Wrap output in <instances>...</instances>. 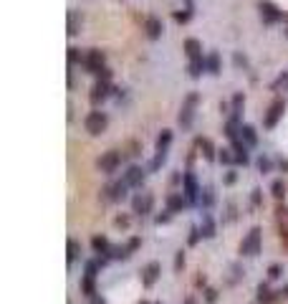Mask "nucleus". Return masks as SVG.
I'll list each match as a JSON object with an SVG mask.
<instances>
[{
    "instance_id": "nucleus-1",
    "label": "nucleus",
    "mask_w": 288,
    "mask_h": 304,
    "mask_svg": "<svg viewBox=\"0 0 288 304\" xmlns=\"http://www.w3.org/2000/svg\"><path fill=\"white\" fill-rule=\"evenodd\" d=\"M200 193H203V188L197 185L195 175H192V172H185V175H182V195L187 198V203L197 205V203H200Z\"/></svg>"
},
{
    "instance_id": "nucleus-2",
    "label": "nucleus",
    "mask_w": 288,
    "mask_h": 304,
    "mask_svg": "<svg viewBox=\"0 0 288 304\" xmlns=\"http://www.w3.org/2000/svg\"><path fill=\"white\" fill-rule=\"evenodd\" d=\"M240 253L243 256H258L260 253V228H250L246 238L240 241Z\"/></svg>"
},
{
    "instance_id": "nucleus-3",
    "label": "nucleus",
    "mask_w": 288,
    "mask_h": 304,
    "mask_svg": "<svg viewBox=\"0 0 288 304\" xmlns=\"http://www.w3.org/2000/svg\"><path fill=\"white\" fill-rule=\"evenodd\" d=\"M106 124H109V117L104 112H88L83 119V127H86L88 135H101L106 129Z\"/></svg>"
},
{
    "instance_id": "nucleus-4",
    "label": "nucleus",
    "mask_w": 288,
    "mask_h": 304,
    "mask_svg": "<svg viewBox=\"0 0 288 304\" xmlns=\"http://www.w3.org/2000/svg\"><path fill=\"white\" fill-rule=\"evenodd\" d=\"M283 112H286V104H283V99H276V101L268 106V112H265V117H263V127H265V129H273V127L278 124V119L283 117Z\"/></svg>"
},
{
    "instance_id": "nucleus-5",
    "label": "nucleus",
    "mask_w": 288,
    "mask_h": 304,
    "mask_svg": "<svg viewBox=\"0 0 288 304\" xmlns=\"http://www.w3.org/2000/svg\"><path fill=\"white\" fill-rule=\"evenodd\" d=\"M122 165V155L117 150H109V152H104V155L99 157V170L101 172H106V175H112V172H117V167Z\"/></svg>"
},
{
    "instance_id": "nucleus-6",
    "label": "nucleus",
    "mask_w": 288,
    "mask_h": 304,
    "mask_svg": "<svg viewBox=\"0 0 288 304\" xmlns=\"http://www.w3.org/2000/svg\"><path fill=\"white\" fill-rule=\"evenodd\" d=\"M160 274H162V264H160V261H149V264L142 269V287H144V289H152L154 284H157Z\"/></svg>"
},
{
    "instance_id": "nucleus-7",
    "label": "nucleus",
    "mask_w": 288,
    "mask_h": 304,
    "mask_svg": "<svg viewBox=\"0 0 288 304\" xmlns=\"http://www.w3.org/2000/svg\"><path fill=\"white\" fill-rule=\"evenodd\" d=\"M104 61H106V56L99 51V49H91L86 53V58H83V66L91 71V74H101L106 66H104Z\"/></svg>"
},
{
    "instance_id": "nucleus-8",
    "label": "nucleus",
    "mask_w": 288,
    "mask_h": 304,
    "mask_svg": "<svg viewBox=\"0 0 288 304\" xmlns=\"http://www.w3.org/2000/svg\"><path fill=\"white\" fill-rule=\"evenodd\" d=\"M131 208H134L137 215L152 213V208H154V195H152V193H139V195H134V201H131Z\"/></svg>"
},
{
    "instance_id": "nucleus-9",
    "label": "nucleus",
    "mask_w": 288,
    "mask_h": 304,
    "mask_svg": "<svg viewBox=\"0 0 288 304\" xmlns=\"http://www.w3.org/2000/svg\"><path fill=\"white\" fill-rule=\"evenodd\" d=\"M144 178H147V172H144V167H139V165H131V167L124 172V183H126L129 188H142V185H144Z\"/></svg>"
},
{
    "instance_id": "nucleus-10",
    "label": "nucleus",
    "mask_w": 288,
    "mask_h": 304,
    "mask_svg": "<svg viewBox=\"0 0 288 304\" xmlns=\"http://www.w3.org/2000/svg\"><path fill=\"white\" fill-rule=\"evenodd\" d=\"M258 10H260V18H263V23H278V20L283 18V13L268 3V0H263V3H258Z\"/></svg>"
},
{
    "instance_id": "nucleus-11",
    "label": "nucleus",
    "mask_w": 288,
    "mask_h": 304,
    "mask_svg": "<svg viewBox=\"0 0 288 304\" xmlns=\"http://www.w3.org/2000/svg\"><path fill=\"white\" fill-rule=\"evenodd\" d=\"M144 31H147V38H152V41H157L160 36H162V31H165V26H162V20L160 18H147V23H144Z\"/></svg>"
},
{
    "instance_id": "nucleus-12",
    "label": "nucleus",
    "mask_w": 288,
    "mask_h": 304,
    "mask_svg": "<svg viewBox=\"0 0 288 304\" xmlns=\"http://www.w3.org/2000/svg\"><path fill=\"white\" fill-rule=\"evenodd\" d=\"M255 294H258V302H260V304H273V302L278 299V292H273L268 284H263V281L258 284Z\"/></svg>"
},
{
    "instance_id": "nucleus-13",
    "label": "nucleus",
    "mask_w": 288,
    "mask_h": 304,
    "mask_svg": "<svg viewBox=\"0 0 288 304\" xmlns=\"http://www.w3.org/2000/svg\"><path fill=\"white\" fill-rule=\"evenodd\" d=\"M126 190H129V185H126L124 180L109 185V188H106V201H122L124 195H126Z\"/></svg>"
},
{
    "instance_id": "nucleus-14",
    "label": "nucleus",
    "mask_w": 288,
    "mask_h": 304,
    "mask_svg": "<svg viewBox=\"0 0 288 304\" xmlns=\"http://www.w3.org/2000/svg\"><path fill=\"white\" fill-rule=\"evenodd\" d=\"M195 101H197V97L190 94V97H187V104L182 106V114H180V124H182V127H190V124H192V117H195L192 106H195Z\"/></svg>"
},
{
    "instance_id": "nucleus-15",
    "label": "nucleus",
    "mask_w": 288,
    "mask_h": 304,
    "mask_svg": "<svg viewBox=\"0 0 288 304\" xmlns=\"http://www.w3.org/2000/svg\"><path fill=\"white\" fill-rule=\"evenodd\" d=\"M91 249H94L99 256H101V253H106V256H109L114 246L109 244V238H106V236H94V238H91Z\"/></svg>"
},
{
    "instance_id": "nucleus-16",
    "label": "nucleus",
    "mask_w": 288,
    "mask_h": 304,
    "mask_svg": "<svg viewBox=\"0 0 288 304\" xmlns=\"http://www.w3.org/2000/svg\"><path fill=\"white\" fill-rule=\"evenodd\" d=\"M185 205H190V203H187V198H185L182 193H172L169 198H167V210H172V213L182 210Z\"/></svg>"
},
{
    "instance_id": "nucleus-17",
    "label": "nucleus",
    "mask_w": 288,
    "mask_h": 304,
    "mask_svg": "<svg viewBox=\"0 0 288 304\" xmlns=\"http://www.w3.org/2000/svg\"><path fill=\"white\" fill-rule=\"evenodd\" d=\"M240 140L246 142L248 147H255L258 145V135H255V129L250 124H240Z\"/></svg>"
},
{
    "instance_id": "nucleus-18",
    "label": "nucleus",
    "mask_w": 288,
    "mask_h": 304,
    "mask_svg": "<svg viewBox=\"0 0 288 304\" xmlns=\"http://www.w3.org/2000/svg\"><path fill=\"white\" fill-rule=\"evenodd\" d=\"M109 89H112V86H109V81H99L94 89H91V101H94V104L104 101V99L109 97Z\"/></svg>"
},
{
    "instance_id": "nucleus-19",
    "label": "nucleus",
    "mask_w": 288,
    "mask_h": 304,
    "mask_svg": "<svg viewBox=\"0 0 288 304\" xmlns=\"http://www.w3.org/2000/svg\"><path fill=\"white\" fill-rule=\"evenodd\" d=\"M81 294L88 297V299L96 297V279H94V276H86V274H83V279H81Z\"/></svg>"
},
{
    "instance_id": "nucleus-20",
    "label": "nucleus",
    "mask_w": 288,
    "mask_h": 304,
    "mask_svg": "<svg viewBox=\"0 0 288 304\" xmlns=\"http://www.w3.org/2000/svg\"><path fill=\"white\" fill-rule=\"evenodd\" d=\"M200 231H203V238H212V236H215V221H212V215H210V213H203Z\"/></svg>"
},
{
    "instance_id": "nucleus-21",
    "label": "nucleus",
    "mask_w": 288,
    "mask_h": 304,
    "mask_svg": "<svg viewBox=\"0 0 288 304\" xmlns=\"http://www.w3.org/2000/svg\"><path fill=\"white\" fill-rule=\"evenodd\" d=\"M185 49H187V56H190L192 61H200V58H203V53H200V43H197L195 38H187V41H185Z\"/></svg>"
},
{
    "instance_id": "nucleus-22",
    "label": "nucleus",
    "mask_w": 288,
    "mask_h": 304,
    "mask_svg": "<svg viewBox=\"0 0 288 304\" xmlns=\"http://www.w3.org/2000/svg\"><path fill=\"white\" fill-rule=\"evenodd\" d=\"M212 203H215V190H212L210 185H205L203 193H200V205L207 210V208H212Z\"/></svg>"
},
{
    "instance_id": "nucleus-23",
    "label": "nucleus",
    "mask_w": 288,
    "mask_h": 304,
    "mask_svg": "<svg viewBox=\"0 0 288 304\" xmlns=\"http://www.w3.org/2000/svg\"><path fill=\"white\" fill-rule=\"evenodd\" d=\"M81 31V15L76 10H69V36H76Z\"/></svg>"
},
{
    "instance_id": "nucleus-24",
    "label": "nucleus",
    "mask_w": 288,
    "mask_h": 304,
    "mask_svg": "<svg viewBox=\"0 0 288 304\" xmlns=\"http://www.w3.org/2000/svg\"><path fill=\"white\" fill-rule=\"evenodd\" d=\"M66 246H69V264H74L76 258L81 256V244L76 241V238H69V244H66Z\"/></svg>"
},
{
    "instance_id": "nucleus-25",
    "label": "nucleus",
    "mask_w": 288,
    "mask_h": 304,
    "mask_svg": "<svg viewBox=\"0 0 288 304\" xmlns=\"http://www.w3.org/2000/svg\"><path fill=\"white\" fill-rule=\"evenodd\" d=\"M169 142H172V132L169 129H162V135L157 137V152H167Z\"/></svg>"
},
{
    "instance_id": "nucleus-26",
    "label": "nucleus",
    "mask_w": 288,
    "mask_h": 304,
    "mask_svg": "<svg viewBox=\"0 0 288 304\" xmlns=\"http://www.w3.org/2000/svg\"><path fill=\"white\" fill-rule=\"evenodd\" d=\"M99 269H101V264H99V258H96V261H86V266H83V274L86 276H99Z\"/></svg>"
},
{
    "instance_id": "nucleus-27",
    "label": "nucleus",
    "mask_w": 288,
    "mask_h": 304,
    "mask_svg": "<svg viewBox=\"0 0 288 304\" xmlns=\"http://www.w3.org/2000/svg\"><path fill=\"white\" fill-rule=\"evenodd\" d=\"M205 63H207V71H210V74H217V71H220V58H217V53H210Z\"/></svg>"
},
{
    "instance_id": "nucleus-28",
    "label": "nucleus",
    "mask_w": 288,
    "mask_h": 304,
    "mask_svg": "<svg viewBox=\"0 0 288 304\" xmlns=\"http://www.w3.org/2000/svg\"><path fill=\"white\" fill-rule=\"evenodd\" d=\"M200 147L205 150L203 155H205V160H215V150H212V145H210V140H205V137H200Z\"/></svg>"
},
{
    "instance_id": "nucleus-29",
    "label": "nucleus",
    "mask_w": 288,
    "mask_h": 304,
    "mask_svg": "<svg viewBox=\"0 0 288 304\" xmlns=\"http://www.w3.org/2000/svg\"><path fill=\"white\" fill-rule=\"evenodd\" d=\"M271 193L276 195V198H283V195H286V183H283V180H273Z\"/></svg>"
},
{
    "instance_id": "nucleus-30",
    "label": "nucleus",
    "mask_w": 288,
    "mask_h": 304,
    "mask_svg": "<svg viewBox=\"0 0 288 304\" xmlns=\"http://www.w3.org/2000/svg\"><path fill=\"white\" fill-rule=\"evenodd\" d=\"M200 238H203V231L197 228V226H192V228H190V238H187V244H190V246H197V241H200Z\"/></svg>"
},
{
    "instance_id": "nucleus-31",
    "label": "nucleus",
    "mask_w": 288,
    "mask_h": 304,
    "mask_svg": "<svg viewBox=\"0 0 288 304\" xmlns=\"http://www.w3.org/2000/svg\"><path fill=\"white\" fill-rule=\"evenodd\" d=\"M281 276H283V266H281V264H271V266H268V279L276 281V279H281Z\"/></svg>"
},
{
    "instance_id": "nucleus-32",
    "label": "nucleus",
    "mask_w": 288,
    "mask_h": 304,
    "mask_svg": "<svg viewBox=\"0 0 288 304\" xmlns=\"http://www.w3.org/2000/svg\"><path fill=\"white\" fill-rule=\"evenodd\" d=\"M83 53L79 51V49H69V63H83Z\"/></svg>"
},
{
    "instance_id": "nucleus-33",
    "label": "nucleus",
    "mask_w": 288,
    "mask_h": 304,
    "mask_svg": "<svg viewBox=\"0 0 288 304\" xmlns=\"http://www.w3.org/2000/svg\"><path fill=\"white\" fill-rule=\"evenodd\" d=\"M217 160L223 162V165H233V162H235V155H230V150H220Z\"/></svg>"
},
{
    "instance_id": "nucleus-34",
    "label": "nucleus",
    "mask_w": 288,
    "mask_h": 304,
    "mask_svg": "<svg viewBox=\"0 0 288 304\" xmlns=\"http://www.w3.org/2000/svg\"><path fill=\"white\" fill-rule=\"evenodd\" d=\"M139 246H142V238H139V236H134V238H129V241H126V251H129V256H131V253H134V251H137Z\"/></svg>"
},
{
    "instance_id": "nucleus-35",
    "label": "nucleus",
    "mask_w": 288,
    "mask_h": 304,
    "mask_svg": "<svg viewBox=\"0 0 288 304\" xmlns=\"http://www.w3.org/2000/svg\"><path fill=\"white\" fill-rule=\"evenodd\" d=\"M185 269V251H177V256H174V271L180 274Z\"/></svg>"
},
{
    "instance_id": "nucleus-36",
    "label": "nucleus",
    "mask_w": 288,
    "mask_h": 304,
    "mask_svg": "<svg viewBox=\"0 0 288 304\" xmlns=\"http://www.w3.org/2000/svg\"><path fill=\"white\" fill-rule=\"evenodd\" d=\"M271 167H273V162H271L268 157H263V155L258 157V170H260V172H271Z\"/></svg>"
},
{
    "instance_id": "nucleus-37",
    "label": "nucleus",
    "mask_w": 288,
    "mask_h": 304,
    "mask_svg": "<svg viewBox=\"0 0 288 304\" xmlns=\"http://www.w3.org/2000/svg\"><path fill=\"white\" fill-rule=\"evenodd\" d=\"M169 218H172V210H165V213H160L157 218H154V223L162 226V223H169Z\"/></svg>"
},
{
    "instance_id": "nucleus-38",
    "label": "nucleus",
    "mask_w": 288,
    "mask_h": 304,
    "mask_svg": "<svg viewBox=\"0 0 288 304\" xmlns=\"http://www.w3.org/2000/svg\"><path fill=\"white\" fill-rule=\"evenodd\" d=\"M235 162H238V165H248V162H250L248 150H246V152H235Z\"/></svg>"
},
{
    "instance_id": "nucleus-39",
    "label": "nucleus",
    "mask_w": 288,
    "mask_h": 304,
    "mask_svg": "<svg viewBox=\"0 0 288 304\" xmlns=\"http://www.w3.org/2000/svg\"><path fill=\"white\" fill-rule=\"evenodd\" d=\"M114 226H117V228H126V226H129V215H117V218H114Z\"/></svg>"
},
{
    "instance_id": "nucleus-40",
    "label": "nucleus",
    "mask_w": 288,
    "mask_h": 304,
    "mask_svg": "<svg viewBox=\"0 0 288 304\" xmlns=\"http://www.w3.org/2000/svg\"><path fill=\"white\" fill-rule=\"evenodd\" d=\"M205 302L207 304H215L217 302V292L215 289H205Z\"/></svg>"
},
{
    "instance_id": "nucleus-41",
    "label": "nucleus",
    "mask_w": 288,
    "mask_h": 304,
    "mask_svg": "<svg viewBox=\"0 0 288 304\" xmlns=\"http://www.w3.org/2000/svg\"><path fill=\"white\" fill-rule=\"evenodd\" d=\"M174 20H177V23H187V20H190V10L187 13H174Z\"/></svg>"
},
{
    "instance_id": "nucleus-42",
    "label": "nucleus",
    "mask_w": 288,
    "mask_h": 304,
    "mask_svg": "<svg viewBox=\"0 0 288 304\" xmlns=\"http://www.w3.org/2000/svg\"><path fill=\"white\" fill-rule=\"evenodd\" d=\"M281 84H288V74H281V76H278V79L273 81V89H278Z\"/></svg>"
},
{
    "instance_id": "nucleus-43",
    "label": "nucleus",
    "mask_w": 288,
    "mask_h": 304,
    "mask_svg": "<svg viewBox=\"0 0 288 304\" xmlns=\"http://www.w3.org/2000/svg\"><path fill=\"white\" fill-rule=\"evenodd\" d=\"M250 201H253V205H260V190H258V188L253 190V195H250Z\"/></svg>"
},
{
    "instance_id": "nucleus-44",
    "label": "nucleus",
    "mask_w": 288,
    "mask_h": 304,
    "mask_svg": "<svg viewBox=\"0 0 288 304\" xmlns=\"http://www.w3.org/2000/svg\"><path fill=\"white\" fill-rule=\"evenodd\" d=\"M88 304H106V299H104L101 294H96V297H94L91 302H88Z\"/></svg>"
},
{
    "instance_id": "nucleus-45",
    "label": "nucleus",
    "mask_w": 288,
    "mask_h": 304,
    "mask_svg": "<svg viewBox=\"0 0 288 304\" xmlns=\"http://www.w3.org/2000/svg\"><path fill=\"white\" fill-rule=\"evenodd\" d=\"M225 183H228V185L235 183V172H228V175H225Z\"/></svg>"
},
{
    "instance_id": "nucleus-46",
    "label": "nucleus",
    "mask_w": 288,
    "mask_h": 304,
    "mask_svg": "<svg viewBox=\"0 0 288 304\" xmlns=\"http://www.w3.org/2000/svg\"><path fill=\"white\" fill-rule=\"evenodd\" d=\"M185 304H195V299H192V297H187V299H185Z\"/></svg>"
},
{
    "instance_id": "nucleus-47",
    "label": "nucleus",
    "mask_w": 288,
    "mask_h": 304,
    "mask_svg": "<svg viewBox=\"0 0 288 304\" xmlns=\"http://www.w3.org/2000/svg\"><path fill=\"white\" fill-rule=\"evenodd\" d=\"M139 304H149V302H139Z\"/></svg>"
},
{
    "instance_id": "nucleus-48",
    "label": "nucleus",
    "mask_w": 288,
    "mask_h": 304,
    "mask_svg": "<svg viewBox=\"0 0 288 304\" xmlns=\"http://www.w3.org/2000/svg\"><path fill=\"white\" fill-rule=\"evenodd\" d=\"M157 304H162V302H157Z\"/></svg>"
}]
</instances>
